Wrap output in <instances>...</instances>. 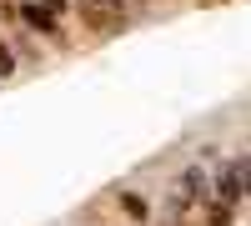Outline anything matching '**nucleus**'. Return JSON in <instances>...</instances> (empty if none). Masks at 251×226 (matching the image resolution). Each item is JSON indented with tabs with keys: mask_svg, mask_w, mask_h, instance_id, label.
I'll return each instance as SVG.
<instances>
[{
	"mask_svg": "<svg viewBox=\"0 0 251 226\" xmlns=\"http://www.w3.org/2000/svg\"><path fill=\"white\" fill-rule=\"evenodd\" d=\"M121 206H126V216H136V221H146V211H151L141 196H121Z\"/></svg>",
	"mask_w": 251,
	"mask_h": 226,
	"instance_id": "f257e3e1",
	"label": "nucleus"
},
{
	"mask_svg": "<svg viewBox=\"0 0 251 226\" xmlns=\"http://www.w3.org/2000/svg\"><path fill=\"white\" fill-rule=\"evenodd\" d=\"M25 20H30L35 30H50V25H55V20H50L46 10H40V5H25Z\"/></svg>",
	"mask_w": 251,
	"mask_h": 226,
	"instance_id": "f03ea898",
	"label": "nucleus"
},
{
	"mask_svg": "<svg viewBox=\"0 0 251 226\" xmlns=\"http://www.w3.org/2000/svg\"><path fill=\"white\" fill-rule=\"evenodd\" d=\"M15 71V55H10V46H0V75H10Z\"/></svg>",
	"mask_w": 251,
	"mask_h": 226,
	"instance_id": "7ed1b4c3",
	"label": "nucleus"
},
{
	"mask_svg": "<svg viewBox=\"0 0 251 226\" xmlns=\"http://www.w3.org/2000/svg\"><path fill=\"white\" fill-rule=\"evenodd\" d=\"M211 226H231V216H226V206H216V211H211Z\"/></svg>",
	"mask_w": 251,
	"mask_h": 226,
	"instance_id": "20e7f679",
	"label": "nucleus"
}]
</instances>
